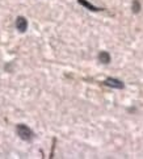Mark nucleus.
Segmentation results:
<instances>
[{
    "mask_svg": "<svg viewBox=\"0 0 143 159\" xmlns=\"http://www.w3.org/2000/svg\"><path fill=\"white\" fill-rule=\"evenodd\" d=\"M16 132H17V134L20 135V138L24 141H30L33 138V132L30 130L29 126H27V125H24V124L17 125Z\"/></svg>",
    "mask_w": 143,
    "mask_h": 159,
    "instance_id": "1",
    "label": "nucleus"
},
{
    "mask_svg": "<svg viewBox=\"0 0 143 159\" xmlns=\"http://www.w3.org/2000/svg\"><path fill=\"white\" fill-rule=\"evenodd\" d=\"M16 28H17V30H19V32L24 33L25 30L28 29V21H27V19H25V17H17V20H16Z\"/></svg>",
    "mask_w": 143,
    "mask_h": 159,
    "instance_id": "2",
    "label": "nucleus"
},
{
    "mask_svg": "<svg viewBox=\"0 0 143 159\" xmlns=\"http://www.w3.org/2000/svg\"><path fill=\"white\" fill-rule=\"evenodd\" d=\"M105 84L109 85V87L118 88V90L123 88V83H122L121 80H118V79H114V78H109V79H106L105 80Z\"/></svg>",
    "mask_w": 143,
    "mask_h": 159,
    "instance_id": "3",
    "label": "nucleus"
},
{
    "mask_svg": "<svg viewBox=\"0 0 143 159\" xmlns=\"http://www.w3.org/2000/svg\"><path fill=\"white\" fill-rule=\"evenodd\" d=\"M98 61L101 62V63H109L110 62V55H109V53H106V51H101L100 54H98Z\"/></svg>",
    "mask_w": 143,
    "mask_h": 159,
    "instance_id": "4",
    "label": "nucleus"
},
{
    "mask_svg": "<svg viewBox=\"0 0 143 159\" xmlns=\"http://www.w3.org/2000/svg\"><path fill=\"white\" fill-rule=\"evenodd\" d=\"M79 3L82 4V6L87 7L88 9H91V11H98V8H96V7H93L92 4H89L88 1H85V0H79Z\"/></svg>",
    "mask_w": 143,
    "mask_h": 159,
    "instance_id": "5",
    "label": "nucleus"
},
{
    "mask_svg": "<svg viewBox=\"0 0 143 159\" xmlns=\"http://www.w3.org/2000/svg\"><path fill=\"white\" fill-rule=\"evenodd\" d=\"M139 9H140L139 1H138V0H134V1H133V11H134L135 13H138V12H139Z\"/></svg>",
    "mask_w": 143,
    "mask_h": 159,
    "instance_id": "6",
    "label": "nucleus"
}]
</instances>
